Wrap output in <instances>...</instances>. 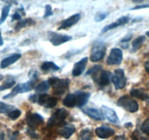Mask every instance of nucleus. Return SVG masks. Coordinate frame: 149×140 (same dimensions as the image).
Instances as JSON below:
<instances>
[{"label": "nucleus", "mask_w": 149, "mask_h": 140, "mask_svg": "<svg viewBox=\"0 0 149 140\" xmlns=\"http://www.w3.org/2000/svg\"><path fill=\"white\" fill-rule=\"evenodd\" d=\"M144 133L140 130H135L132 134V140H149L147 136L144 135Z\"/></svg>", "instance_id": "cd10ccee"}, {"label": "nucleus", "mask_w": 149, "mask_h": 140, "mask_svg": "<svg viewBox=\"0 0 149 140\" xmlns=\"http://www.w3.org/2000/svg\"><path fill=\"white\" fill-rule=\"evenodd\" d=\"M3 79V76H1V75H0V81H1V80H2Z\"/></svg>", "instance_id": "3c124183"}, {"label": "nucleus", "mask_w": 149, "mask_h": 140, "mask_svg": "<svg viewBox=\"0 0 149 140\" xmlns=\"http://www.w3.org/2000/svg\"><path fill=\"white\" fill-rule=\"evenodd\" d=\"M49 86H50V85H49V82L43 81L41 83H39L37 86H36L34 90L36 93H45V92H47L48 90H49Z\"/></svg>", "instance_id": "a878e982"}, {"label": "nucleus", "mask_w": 149, "mask_h": 140, "mask_svg": "<svg viewBox=\"0 0 149 140\" xmlns=\"http://www.w3.org/2000/svg\"><path fill=\"white\" fill-rule=\"evenodd\" d=\"M111 73L107 70H102L98 74L92 77V78L101 87L107 86L110 84L111 81L112 80Z\"/></svg>", "instance_id": "6e6552de"}, {"label": "nucleus", "mask_w": 149, "mask_h": 140, "mask_svg": "<svg viewBox=\"0 0 149 140\" xmlns=\"http://www.w3.org/2000/svg\"><path fill=\"white\" fill-rule=\"evenodd\" d=\"M75 126L72 124H65L58 129V133L65 139H69L75 131Z\"/></svg>", "instance_id": "2eb2a0df"}, {"label": "nucleus", "mask_w": 149, "mask_h": 140, "mask_svg": "<svg viewBox=\"0 0 149 140\" xmlns=\"http://www.w3.org/2000/svg\"><path fill=\"white\" fill-rule=\"evenodd\" d=\"M102 70H103V69H102L101 66H99V65L94 66L90 68V69L87 71L86 75H91L92 77H93V76L96 75L97 73H99L100 71H102Z\"/></svg>", "instance_id": "2f4dec72"}, {"label": "nucleus", "mask_w": 149, "mask_h": 140, "mask_svg": "<svg viewBox=\"0 0 149 140\" xmlns=\"http://www.w3.org/2000/svg\"><path fill=\"white\" fill-rule=\"evenodd\" d=\"M18 134H19L18 131H15V132L13 133V134H11V136H10V140H15L16 139H17V137L18 136Z\"/></svg>", "instance_id": "a19ab883"}, {"label": "nucleus", "mask_w": 149, "mask_h": 140, "mask_svg": "<svg viewBox=\"0 0 149 140\" xmlns=\"http://www.w3.org/2000/svg\"><path fill=\"white\" fill-rule=\"evenodd\" d=\"M35 24H36V21L33 19L31 18H25L23 20H20L18 23H17V24L15 25V30L19 31L20 29H23V28L33 26Z\"/></svg>", "instance_id": "412c9836"}, {"label": "nucleus", "mask_w": 149, "mask_h": 140, "mask_svg": "<svg viewBox=\"0 0 149 140\" xmlns=\"http://www.w3.org/2000/svg\"><path fill=\"white\" fill-rule=\"evenodd\" d=\"M41 69L45 72H48L51 71H58L60 67L52 61H45L41 65Z\"/></svg>", "instance_id": "4be33fe9"}, {"label": "nucleus", "mask_w": 149, "mask_h": 140, "mask_svg": "<svg viewBox=\"0 0 149 140\" xmlns=\"http://www.w3.org/2000/svg\"><path fill=\"white\" fill-rule=\"evenodd\" d=\"M93 1H95V0H93Z\"/></svg>", "instance_id": "864d4df0"}, {"label": "nucleus", "mask_w": 149, "mask_h": 140, "mask_svg": "<svg viewBox=\"0 0 149 140\" xmlns=\"http://www.w3.org/2000/svg\"><path fill=\"white\" fill-rule=\"evenodd\" d=\"M50 86L53 89V92L56 95L63 94L69 87L70 80L68 79H61L56 77H52L48 80Z\"/></svg>", "instance_id": "f03ea898"}, {"label": "nucleus", "mask_w": 149, "mask_h": 140, "mask_svg": "<svg viewBox=\"0 0 149 140\" xmlns=\"http://www.w3.org/2000/svg\"><path fill=\"white\" fill-rule=\"evenodd\" d=\"M20 115H21V111L18 109H14L13 110H12L11 112L7 114L9 118L11 120H13L17 119L20 116Z\"/></svg>", "instance_id": "72a5a7b5"}, {"label": "nucleus", "mask_w": 149, "mask_h": 140, "mask_svg": "<svg viewBox=\"0 0 149 140\" xmlns=\"http://www.w3.org/2000/svg\"><path fill=\"white\" fill-rule=\"evenodd\" d=\"M117 105L130 112H136L139 109L138 102L127 95L122 96L118 99Z\"/></svg>", "instance_id": "20e7f679"}, {"label": "nucleus", "mask_w": 149, "mask_h": 140, "mask_svg": "<svg viewBox=\"0 0 149 140\" xmlns=\"http://www.w3.org/2000/svg\"><path fill=\"white\" fill-rule=\"evenodd\" d=\"M141 131L146 135L149 136V118H147L142 124Z\"/></svg>", "instance_id": "c9c22d12"}, {"label": "nucleus", "mask_w": 149, "mask_h": 140, "mask_svg": "<svg viewBox=\"0 0 149 140\" xmlns=\"http://www.w3.org/2000/svg\"><path fill=\"white\" fill-rule=\"evenodd\" d=\"M130 95L132 97L137 98L142 101H147L149 99L148 95L140 89H132L130 90Z\"/></svg>", "instance_id": "5701e85b"}, {"label": "nucleus", "mask_w": 149, "mask_h": 140, "mask_svg": "<svg viewBox=\"0 0 149 140\" xmlns=\"http://www.w3.org/2000/svg\"><path fill=\"white\" fill-rule=\"evenodd\" d=\"M0 140H4V134L1 131H0Z\"/></svg>", "instance_id": "49530a36"}, {"label": "nucleus", "mask_w": 149, "mask_h": 140, "mask_svg": "<svg viewBox=\"0 0 149 140\" xmlns=\"http://www.w3.org/2000/svg\"><path fill=\"white\" fill-rule=\"evenodd\" d=\"M101 111L105 118H107L110 122L113 123H117L119 121V118L113 109L106 106H103L101 107Z\"/></svg>", "instance_id": "a211bd4d"}, {"label": "nucleus", "mask_w": 149, "mask_h": 140, "mask_svg": "<svg viewBox=\"0 0 149 140\" xmlns=\"http://www.w3.org/2000/svg\"><path fill=\"white\" fill-rule=\"evenodd\" d=\"M109 15V12H98L95 16V20L96 22H100L106 19Z\"/></svg>", "instance_id": "f704fd0d"}, {"label": "nucleus", "mask_w": 149, "mask_h": 140, "mask_svg": "<svg viewBox=\"0 0 149 140\" xmlns=\"http://www.w3.org/2000/svg\"><path fill=\"white\" fill-rule=\"evenodd\" d=\"M146 102H147V105H148V106H149V99L146 101Z\"/></svg>", "instance_id": "8fccbe9b"}, {"label": "nucleus", "mask_w": 149, "mask_h": 140, "mask_svg": "<svg viewBox=\"0 0 149 140\" xmlns=\"http://www.w3.org/2000/svg\"><path fill=\"white\" fill-rule=\"evenodd\" d=\"M68 115V112L65 109L61 108V109H57L48 120L47 125L49 127H52L62 125L63 122L65 120Z\"/></svg>", "instance_id": "39448f33"}, {"label": "nucleus", "mask_w": 149, "mask_h": 140, "mask_svg": "<svg viewBox=\"0 0 149 140\" xmlns=\"http://www.w3.org/2000/svg\"><path fill=\"white\" fill-rule=\"evenodd\" d=\"M144 66H145L146 71L147 73L149 74V61H146V62L145 63V64H144Z\"/></svg>", "instance_id": "c03bdc74"}, {"label": "nucleus", "mask_w": 149, "mask_h": 140, "mask_svg": "<svg viewBox=\"0 0 149 140\" xmlns=\"http://www.w3.org/2000/svg\"><path fill=\"white\" fill-rule=\"evenodd\" d=\"M3 44H4V42H3V39L2 37H1V32H0V46H1Z\"/></svg>", "instance_id": "de8ad7c7"}, {"label": "nucleus", "mask_w": 149, "mask_h": 140, "mask_svg": "<svg viewBox=\"0 0 149 140\" xmlns=\"http://www.w3.org/2000/svg\"><path fill=\"white\" fill-rule=\"evenodd\" d=\"M36 81H37V77H36V75H33V78L31 79L29 81H27L25 83L17 85L9 94L4 96V99H8V98L13 97V96H16L18 93H26V92L31 91L33 88H35V85H36Z\"/></svg>", "instance_id": "f257e3e1"}, {"label": "nucleus", "mask_w": 149, "mask_h": 140, "mask_svg": "<svg viewBox=\"0 0 149 140\" xmlns=\"http://www.w3.org/2000/svg\"><path fill=\"white\" fill-rule=\"evenodd\" d=\"M122 58H123V53L122 50L119 48H113L111 50L106 62L111 66L119 65L122 63Z\"/></svg>", "instance_id": "1a4fd4ad"}, {"label": "nucleus", "mask_w": 149, "mask_h": 140, "mask_svg": "<svg viewBox=\"0 0 149 140\" xmlns=\"http://www.w3.org/2000/svg\"><path fill=\"white\" fill-rule=\"evenodd\" d=\"M52 14H53V12H52V7L50 5H49V4H47L45 6V15H44V18H47L52 15Z\"/></svg>", "instance_id": "e433bc0d"}, {"label": "nucleus", "mask_w": 149, "mask_h": 140, "mask_svg": "<svg viewBox=\"0 0 149 140\" xmlns=\"http://www.w3.org/2000/svg\"><path fill=\"white\" fill-rule=\"evenodd\" d=\"M47 38L49 40V42L54 46H59V45H62V44L68 42V41L72 39V37L71 36L58 34L54 32H48Z\"/></svg>", "instance_id": "423d86ee"}, {"label": "nucleus", "mask_w": 149, "mask_h": 140, "mask_svg": "<svg viewBox=\"0 0 149 140\" xmlns=\"http://www.w3.org/2000/svg\"><path fill=\"white\" fill-rule=\"evenodd\" d=\"M63 104L69 108L76 106V99L74 93H68L63 100Z\"/></svg>", "instance_id": "b1692460"}, {"label": "nucleus", "mask_w": 149, "mask_h": 140, "mask_svg": "<svg viewBox=\"0 0 149 140\" xmlns=\"http://www.w3.org/2000/svg\"><path fill=\"white\" fill-rule=\"evenodd\" d=\"M130 1L134 3H142L143 2V1H147V0H130Z\"/></svg>", "instance_id": "a18cd8bd"}, {"label": "nucleus", "mask_w": 149, "mask_h": 140, "mask_svg": "<svg viewBox=\"0 0 149 140\" xmlns=\"http://www.w3.org/2000/svg\"><path fill=\"white\" fill-rule=\"evenodd\" d=\"M149 7V4H146V5H139L136 6V7L132 8V10H139V9H143V8H147Z\"/></svg>", "instance_id": "79ce46f5"}, {"label": "nucleus", "mask_w": 149, "mask_h": 140, "mask_svg": "<svg viewBox=\"0 0 149 140\" xmlns=\"http://www.w3.org/2000/svg\"><path fill=\"white\" fill-rule=\"evenodd\" d=\"M145 40H146V36H143H143H138V37L136 38V39H134V40L132 41V52H136L137 50H138L141 48V46L143 45V42H145Z\"/></svg>", "instance_id": "393cba45"}, {"label": "nucleus", "mask_w": 149, "mask_h": 140, "mask_svg": "<svg viewBox=\"0 0 149 140\" xmlns=\"http://www.w3.org/2000/svg\"><path fill=\"white\" fill-rule=\"evenodd\" d=\"M63 1H67V0H63Z\"/></svg>", "instance_id": "603ef678"}, {"label": "nucleus", "mask_w": 149, "mask_h": 140, "mask_svg": "<svg viewBox=\"0 0 149 140\" xmlns=\"http://www.w3.org/2000/svg\"><path fill=\"white\" fill-rule=\"evenodd\" d=\"M14 109H15V107L13 105L7 104L4 102H0V113L8 114L9 112H10Z\"/></svg>", "instance_id": "c756f323"}, {"label": "nucleus", "mask_w": 149, "mask_h": 140, "mask_svg": "<svg viewBox=\"0 0 149 140\" xmlns=\"http://www.w3.org/2000/svg\"><path fill=\"white\" fill-rule=\"evenodd\" d=\"M112 82L116 90L122 89L125 87L127 83V78L125 77V71L122 69H117L114 71L112 76Z\"/></svg>", "instance_id": "0eeeda50"}, {"label": "nucleus", "mask_w": 149, "mask_h": 140, "mask_svg": "<svg viewBox=\"0 0 149 140\" xmlns=\"http://www.w3.org/2000/svg\"><path fill=\"white\" fill-rule=\"evenodd\" d=\"M27 134H28V135L30 136L31 137V138H33V139H38V136H37V134H36V133H35L34 129H32V128H29V129L27 130Z\"/></svg>", "instance_id": "4c0bfd02"}, {"label": "nucleus", "mask_w": 149, "mask_h": 140, "mask_svg": "<svg viewBox=\"0 0 149 140\" xmlns=\"http://www.w3.org/2000/svg\"><path fill=\"white\" fill-rule=\"evenodd\" d=\"M1 1H4V2L7 3L8 4H15L17 3V0H1Z\"/></svg>", "instance_id": "37998d69"}, {"label": "nucleus", "mask_w": 149, "mask_h": 140, "mask_svg": "<svg viewBox=\"0 0 149 140\" xmlns=\"http://www.w3.org/2000/svg\"><path fill=\"white\" fill-rule=\"evenodd\" d=\"M131 39H132V35L128 34L127 35L124 39H122V40H121V42H122V43H124V42H128Z\"/></svg>", "instance_id": "ea45409f"}, {"label": "nucleus", "mask_w": 149, "mask_h": 140, "mask_svg": "<svg viewBox=\"0 0 149 140\" xmlns=\"http://www.w3.org/2000/svg\"><path fill=\"white\" fill-rule=\"evenodd\" d=\"M26 122L30 128L36 129V128L42 125L44 122V118L42 115L37 113H29L26 118Z\"/></svg>", "instance_id": "9b49d317"}, {"label": "nucleus", "mask_w": 149, "mask_h": 140, "mask_svg": "<svg viewBox=\"0 0 149 140\" xmlns=\"http://www.w3.org/2000/svg\"><path fill=\"white\" fill-rule=\"evenodd\" d=\"M26 15L25 13V10L23 7H20V8L17 9L15 12L14 14L12 16V20H20L22 18V16H24Z\"/></svg>", "instance_id": "7c9ffc66"}, {"label": "nucleus", "mask_w": 149, "mask_h": 140, "mask_svg": "<svg viewBox=\"0 0 149 140\" xmlns=\"http://www.w3.org/2000/svg\"><path fill=\"white\" fill-rule=\"evenodd\" d=\"M125 126H127V128H128V127H129V126H132V124H131L130 123H126V124H125Z\"/></svg>", "instance_id": "09e8293b"}, {"label": "nucleus", "mask_w": 149, "mask_h": 140, "mask_svg": "<svg viewBox=\"0 0 149 140\" xmlns=\"http://www.w3.org/2000/svg\"><path fill=\"white\" fill-rule=\"evenodd\" d=\"M20 58H21V54L20 53L13 54V55L7 57V58H5L4 59H3L2 61H1V64H0V67H1V69L7 68V67H8L9 66L12 65V64L15 63L17 61H18Z\"/></svg>", "instance_id": "6ab92c4d"}, {"label": "nucleus", "mask_w": 149, "mask_h": 140, "mask_svg": "<svg viewBox=\"0 0 149 140\" xmlns=\"http://www.w3.org/2000/svg\"><path fill=\"white\" fill-rule=\"evenodd\" d=\"M106 46L104 42L97 41L95 42L92 48L90 60L93 62H97L103 58L106 55Z\"/></svg>", "instance_id": "7ed1b4c3"}, {"label": "nucleus", "mask_w": 149, "mask_h": 140, "mask_svg": "<svg viewBox=\"0 0 149 140\" xmlns=\"http://www.w3.org/2000/svg\"><path fill=\"white\" fill-rule=\"evenodd\" d=\"M130 18L128 16H122V17L119 18L116 21L113 22V23L105 26V27L103 28L102 32H103V33H106V32H109V31L111 30V29H115V28H117L119 27V26H123V25L126 24V23H127L128 22L130 21Z\"/></svg>", "instance_id": "f3484780"}, {"label": "nucleus", "mask_w": 149, "mask_h": 140, "mask_svg": "<svg viewBox=\"0 0 149 140\" xmlns=\"http://www.w3.org/2000/svg\"><path fill=\"white\" fill-rule=\"evenodd\" d=\"M74 95L76 99V106L77 107H82L87 103L90 97V93L83 91H77L74 93Z\"/></svg>", "instance_id": "4468645a"}, {"label": "nucleus", "mask_w": 149, "mask_h": 140, "mask_svg": "<svg viewBox=\"0 0 149 140\" xmlns=\"http://www.w3.org/2000/svg\"><path fill=\"white\" fill-rule=\"evenodd\" d=\"M10 7H11V4H7V5H4L3 7L2 10H1V18H0V25L2 24L7 19L9 15V12H10Z\"/></svg>", "instance_id": "c85d7f7f"}, {"label": "nucleus", "mask_w": 149, "mask_h": 140, "mask_svg": "<svg viewBox=\"0 0 149 140\" xmlns=\"http://www.w3.org/2000/svg\"><path fill=\"white\" fill-rule=\"evenodd\" d=\"M87 61H88V58L85 57V58H83L82 59H81L79 61L74 64L72 70V75L74 77H78L84 72L86 66H87Z\"/></svg>", "instance_id": "ddd939ff"}, {"label": "nucleus", "mask_w": 149, "mask_h": 140, "mask_svg": "<svg viewBox=\"0 0 149 140\" xmlns=\"http://www.w3.org/2000/svg\"><path fill=\"white\" fill-rule=\"evenodd\" d=\"M84 112L88 116H90V118H93L95 120H103L105 118L102 111L99 110L97 109H95V108H87V109H84Z\"/></svg>", "instance_id": "aec40b11"}, {"label": "nucleus", "mask_w": 149, "mask_h": 140, "mask_svg": "<svg viewBox=\"0 0 149 140\" xmlns=\"http://www.w3.org/2000/svg\"><path fill=\"white\" fill-rule=\"evenodd\" d=\"M38 99H39V95L38 94H33L29 97V100L33 103H36L38 102Z\"/></svg>", "instance_id": "58836bf2"}, {"label": "nucleus", "mask_w": 149, "mask_h": 140, "mask_svg": "<svg viewBox=\"0 0 149 140\" xmlns=\"http://www.w3.org/2000/svg\"><path fill=\"white\" fill-rule=\"evenodd\" d=\"M95 134L99 138L107 139L112 136L115 134V131L111 127L101 126L95 129Z\"/></svg>", "instance_id": "dca6fc26"}, {"label": "nucleus", "mask_w": 149, "mask_h": 140, "mask_svg": "<svg viewBox=\"0 0 149 140\" xmlns=\"http://www.w3.org/2000/svg\"><path fill=\"white\" fill-rule=\"evenodd\" d=\"M81 18L80 14H74L73 15L70 16L68 18L64 20L63 21L61 22V25L58 28V30H62V29H66L68 28L71 27L72 26L75 25L76 23H78Z\"/></svg>", "instance_id": "f8f14e48"}, {"label": "nucleus", "mask_w": 149, "mask_h": 140, "mask_svg": "<svg viewBox=\"0 0 149 140\" xmlns=\"http://www.w3.org/2000/svg\"><path fill=\"white\" fill-rule=\"evenodd\" d=\"M37 103L47 108H53L57 104V99L47 93H41L39 95Z\"/></svg>", "instance_id": "9d476101"}, {"label": "nucleus", "mask_w": 149, "mask_h": 140, "mask_svg": "<svg viewBox=\"0 0 149 140\" xmlns=\"http://www.w3.org/2000/svg\"><path fill=\"white\" fill-rule=\"evenodd\" d=\"M15 84V81L13 80H8L7 81L4 82L1 85H0V91L1 90H7V89L13 87Z\"/></svg>", "instance_id": "473e14b6"}, {"label": "nucleus", "mask_w": 149, "mask_h": 140, "mask_svg": "<svg viewBox=\"0 0 149 140\" xmlns=\"http://www.w3.org/2000/svg\"><path fill=\"white\" fill-rule=\"evenodd\" d=\"M93 134L90 129H84L79 133L78 140H91Z\"/></svg>", "instance_id": "bb28decb"}]
</instances>
